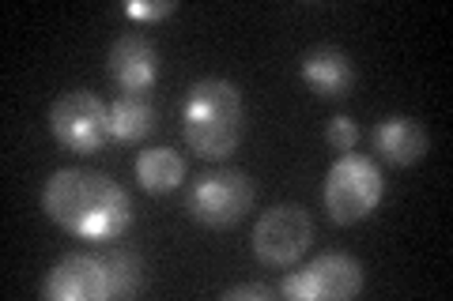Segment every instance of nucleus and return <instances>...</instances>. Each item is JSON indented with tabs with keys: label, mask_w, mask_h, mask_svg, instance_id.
Here are the masks:
<instances>
[{
	"label": "nucleus",
	"mask_w": 453,
	"mask_h": 301,
	"mask_svg": "<svg viewBox=\"0 0 453 301\" xmlns=\"http://www.w3.org/2000/svg\"><path fill=\"white\" fill-rule=\"evenodd\" d=\"M42 211L80 241H118L133 226V199L113 177L65 166L42 189Z\"/></svg>",
	"instance_id": "1"
},
{
	"label": "nucleus",
	"mask_w": 453,
	"mask_h": 301,
	"mask_svg": "<svg viewBox=\"0 0 453 301\" xmlns=\"http://www.w3.org/2000/svg\"><path fill=\"white\" fill-rule=\"evenodd\" d=\"M186 143L196 159L226 162L242 143V94L231 79H196L181 109Z\"/></svg>",
	"instance_id": "2"
},
{
	"label": "nucleus",
	"mask_w": 453,
	"mask_h": 301,
	"mask_svg": "<svg viewBox=\"0 0 453 301\" xmlns=\"http://www.w3.org/2000/svg\"><path fill=\"white\" fill-rule=\"evenodd\" d=\"M381 196H386V177L374 159H366L359 151H344L340 159L329 166V177H325V211L336 226H351L363 222L371 214Z\"/></svg>",
	"instance_id": "3"
},
{
	"label": "nucleus",
	"mask_w": 453,
	"mask_h": 301,
	"mask_svg": "<svg viewBox=\"0 0 453 301\" xmlns=\"http://www.w3.org/2000/svg\"><path fill=\"white\" fill-rule=\"evenodd\" d=\"M253 207V181L242 169H208L186 192V211L193 222L208 226V230H226L246 219Z\"/></svg>",
	"instance_id": "4"
},
{
	"label": "nucleus",
	"mask_w": 453,
	"mask_h": 301,
	"mask_svg": "<svg viewBox=\"0 0 453 301\" xmlns=\"http://www.w3.org/2000/svg\"><path fill=\"white\" fill-rule=\"evenodd\" d=\"M363 290V264L348 252H321L318 260L283 275L280 294L288 301H351Z\"/></svg>",
	"instance_id": "5"
},
{
	"label": "nucleus",
	"mask_w": 453,
	"mask_h": 301,
	"mask_svg": "<svg viewBox=\"0 0 453 301\" xmlns=\"http://www.w3.org/2000/svg\"><path fill=\"white\" fill-rule=\"evenodd\" d=\"M314 241V219L303 204L268 207L253 226V256L268 267H295Z\"/></svg>",
	"instance_id": "6"
},
{
	"label": "nucleus",
	"mask_w": 453,
	"mask_h": 301,
	"mask_svg": "<svg viewBox=\"0 0 453 301\" xmlns=\"http://www.w3.org/2000/svg\"><path fill=\"white\" fill-rule=\"evenodd\" d=\"M50 132L76 154H95L110 136V106L95 91H65L50 106Z\"/></svg>",
	"instance_id": "7"
},
{
	"label": "nucleus",
	"mask_w": 453,
	"mask_h": 301,
	"mask_svg": "<svg viewBox=\"0 0 453 301\" xmlns=\"http://www.w3.org/2000/svg\"><path fill=\"white\" fill-rule=\"evenodd\" d=\"M38 290L46 301H110L103 252H68V256H61V260L50 267V275L42 279Z\"/></svg>",
	"instance_id": "8"
},
{
	"label": "nucleus",
	"mask_w": 453,
	"mask_h": 301,
	"mask_svg": "<svg viewBox=\"0 0 453 301\" xmlns=\"http://www.w3.org/2000/svg\"><path fill=\"white\" fill-rule=\"evenodd\" d=\"M106 68L121 94H148L159 79V53L144 34H121L106 53Z\"/></svg>",
	"instance_id": "9"
},
{
	"label": "nucleus",
	"mask_w": 453,
	"mask_h": 301,
	"mask_svg": "<svg viewBox=\"0 0 453 301\" xmlns=\"http://www.w3.org/2000/svg\"><path fill=\"white\" fill-rule=\"evenodd\" d=\"M303 79L321 98H344L351 94V83H356V64H351V56L344 49L314 46L303 53Z\"/></svg>",
	"instance_id": "10"
},
{
	"label": "nucleus",
	"mask_w": 453,
	"mask_h": 301,
	"mask_svg": "<svg viewBox=\"0 0 453 301\" xmlns=\"http://www.w3.org/2000/svg\"><path fill=\"white\" fill-rule=\"evenodd\" d=\"M374 151H378V159H386L389 166H416L423 154H427V128L416 117L389 113V117L378 121V128H374Z\"/></svg>",
	"instance_id": "11"
},
{
	"label": "nucleus",
	"mask_w": 453,
	"mask_h": 301,
	"mask_svg": "<svg viewBox=\"0 0 453 301\" xmlns=\"http://www.w3.org/2000/svg\"><path fill=\"white\" fill-rule=\"evenodd\" d=\"M186 181V159L170 147H148L136 154V184L148 196H166Z\"/></svg>",
	"instance_id": "12"
},
{
	"label": "nucleus",
	"mask_w": 453,
	"mask_h": 301,
	"mask_svg": "<svg viewBox=\"0 0 453 301\" xmlns=\"http://www.w3.org/2000/svg\"><path fill=\"white\" fill-rule=\"evenodd\" d=\"M155 128V106L148 102V94H118L110 102V139L136 143L151 136Z\"/></svg>",
	"instance_id": "13"
},
{
	"label": "nucleus",
	"mask_w": 453,
	"mask_h": 301,
	"mask_svg": "<svg viewBox=\"0 0 453 301\" xmlns=\"http://www.w3.org/2000/svg\"><path fill=\"white\" fill-rule=\"evenodd\" d=\"M103 252V264H106V282H110V301L113 297H133L144 290V260L133 252V249H98Z\"/></svg>",
	"instance_id": "14"
},
{
	"label": "nucleus",
	"mask_w": 453,
	"mask_h": 301,
	"mask_svg": "<svg viewBox=\"0 0 453 301\" xmlns=\"http://www.w3.org/2000/svg\"><path fill=\"white\" fill-rule=\"evenodd\" d=\"M325 139H329V147L333 151H356V143H359V124L356 117H348V113H336V117L329 121V128H325Z\"/></svg>",
	"instance_id": "15"
},
{
	"label": "nucleus",
	"mask_w": 453,
	"mask_h": 301,
	"mask_svg": "<svg viewBox=\"0 0 453 301\" xmlns=\"http://www.w3.org/2000/svg\"><path fill=\"white\" fill-rule=\"evenodd\" d=\"M170 11H178L174 0H155V4H148V0H129V4H125V16H133V19H166Z\"/></svg>",
	"instance_id": "16"
},
{
	"label": "nucleus",
	"mask_w": 453,
	"mask_h": 301,
	"mask_svg": "<svg viewBox=\"0 0 453 301\" xmlns=\"http://www.w3.org/2000/svg\"><path fill=\"white\" fill-rule=\"evenodd\" d=\"M226 301H273L276 290L265 282H242V286H231V290H223Z\"/></svg>",
	"instance_id": "17"
}]
</instances>
